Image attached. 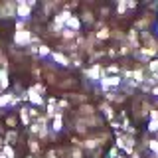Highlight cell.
<instances>
[{"label":"cell","mask_w":158,"mask_h":158,"mask_svg":"<svg viewBox=\"0 0 158 158\" xmlns=\"http://www.w3.org/2000/svg\"><path fill=\"white\" fill-rule=\"evenodd\" d=\"M18 14L22 18H28L30 16V6H28V4H24V2H20L18 4Z\"/></svg>","instance_id":"3957f363"},{"label":"cell","mask_w":158,"mask_h":158,"mask_svg":"<svg viewBox=\"0 0 158 158\" xmlns=\"http://www.w3.org/2000/svg\"><path fill=\"white\" fill-rule=\"evenodd\" d=\"M118 83H121V79H118V77H105L101 81V85L103 87H117Z\"/></svg>","instance_id":"7a4b0ae2"},{"label":"cell","mask_w":158,"mask_h":158,"mask_svg":"<svg viewBox=\"0 0 158 158\" xmlns=\"http://www.w3.org/2000/svg\"><path fill=\"white\" fill-rule=\"evenodd\" d=\"M6 140L8 142H14V140H16V132H8V135H6Z\"/></svg>","instance_id":"5bb4252c"},{"label":"cell","mask_w":158,"mask_h":158,"mask_svg":"<svg viewBox=\"0 0 158 158\" xmlns=\"http://www.w3.org/2000/svg\"><path fill=\"white\" fill-rule=\"evenodd\" d=\"M152 81H158V73H156V75H154V79H152Z\"/></svg>","instance_id":"d4e9b609"},{"label":"cell","mask_w":158,"mask_h":158,"mask_svg":"<svg viewBox=\"0 0 158 158\" xmlns=\"http://www.w3.org/2000/svg\"><path fill=\"white\" fill-rule=\"evenodd\" d=\"M30 148H32V150H38V142L36 140H30Z\"/></svg>","instance_id":"d6986e66"},{"label":"cell","mask_w":158,"mask_h":158,"mask_svg":"<svg viewBox=\"0 0 158 158\" xmlns=\"http://www.w3.org/2000/svg\"><path fill=\"white\" fill-rule=\"evenodd\" d=\"M30 32H26V30H18L16 34V44H20V46H26V44L30 42Z\"/></svg>","instance_id":"6da1fadb"},{"label":"cell","mask_w":158,"mask_h":158,"mask_svg":"<svg viewBox=\"0 0 158 158\" xmlns=\"http://www.w3.org/2000/svg\"><path fill=\"white\" fill-rule=\"evenodd\" d=\"M40 53H42V56H48V48L42 46V48H40Z\"/></svg>","instance_id":"44dd1931"},{"label":"cell","mask_w":158,"mask_h":158,"mask_svg":"<svg viewBox=\"0 0 158 158\" xmlns=\"http://www.w3.org/2000/svg\"><path fill=\"white\" fill-rule=\"evenodd\" d=\"M8 125H10V127H14V125H16V118L10 117V118H8Z\"/></svg>","instance_id":"7402d4cb"},{"label":"cell","mask_w":158,"mask_h":158,"mask_svg":"<svg viewBox=\"0 0 158 158\" xmlns=\"http://www.w3.org/2000/svg\"><path fill=\"white\" fill-rule=\"evenodd\" d=\"M150 148H152V150H154L156 154H158V140H150Z\"/></svg>","instance_id":"ac0fdd59"},{"label":"cell","mask_w":158,"mask_h":158,"mask_svg":"<svg viewBox=\"0 0 158 158\" xmlns=\"http://www.w3.org/2000/svg\"><path fill=\"white\" fill-rule=\"evenodd\" d=\"M8 103H14L12 95H2L0 97V105H8Z\"/></svg>","instance_id":"ba28073f"},{"label":"cell","mask_w":158,"mask_h":158,"mask_svg":"<svg viewBox=\"0 0 158 158\" xmlns=\"http://www.w3.org/2000/svg\"><path fill=\"white\" fill-rule=\"evenodd\" d=\"M22 121H24V123H26V125H28V123H30V117H28V113H26V109H22Z\"/></svg>","instance_id":"9a60e30c"},{"label":"cell","mask_w":158,"mask_h":158,"mask_svg":"<svg viewBox=\"0 0 158 158\" xmlns=\"http://www.w3.org/2000/svg\"><path fill=\"white\" fill-rule=\"evenodd\" d=\"M148 128H150V131H158V118H154V121L150 123V127H148Z\"/></svg>","instance_id":"2e32d148"},{"label":"cell","mask_w":158,"mask_h":158,"mask_svg":"<svg viewBox=\"0 0 158 158\" xmlns=\"http://www.w3.org/2000/svg\"><path fill=\"white\" fill-rule=\"evenodd\" d=\"M0 85H2V87L8 85V73H6V69H2V71H0Z\"/></svg>","instance_id":"8992f818"},{"label":"cell","mask_w":158,"mask_h":158,"mask_svg":"<svg viewBox=\"0 0 158 158\" xmlns=\"http://www.w3.org/2000/svg\"><path fill=\"white\" fill-rule=\"evenodd\" d=\"M132 158H140V156H138V154H135V156H132Z\"/></svg>","instance_id":"484cf974"},{"label":"cell","mask_w":158,"mask_h":158,"mask_svg":"<svg viewBox=\"0 0 158 158\" xmlns=\"http://www.w3.org/2000/svg\"><path fill=\"white\" fill-rule=\"evenodd\" d=\"M67 24H69V28H73V30H77V28H79V20H77V18H71V16H69Z\"/></svg>","instance_id":"9c48e42d"},{"label":"cell","mask_w":158,"mask_h":158,"mask_svg":"<svg viewBox=\"0 0 158 158\" xmlns=\"http://www.w3.org/2000/svg\"><path fill=\"white\" fill-rule=\"evenodd\" d=\"M53 59H56L59 65H67V63H69V59L65 56H61V53H53Z\"/></svg>","instance_id":"5b68a950"},{"label":"cell","mask_w":158,"mask_h":158,"mask_svg":"<svg viewBox=\"0 0 158 158\" xmlns=\"http://www.w3.org/2000/svg\"><path fill=\"white\" fill-rule=\"evenodd\" d=\"M63 36H65V38H73L75 32H73V30H63Z\"/></svg>","instance_id":"e0dca14e"},{"label":"cell","mask_w":158,"mask_h":158,"mask_svg":"<svg viewBox=\"0 0 158 158\" xmlns=\"http://www.w3.org/2000/svg\"><path fill=\"white\" fill-rule=\"evenodd\" d=\"M150 69H152V71H158V61H152L150 63Z\"/></svg>","instance_id":"ffe728a7"},{"label":"cell","mask_w":158,"mask_h":158,"mask_svg":"<svg viewBox=\"0 0 158 158\" xmlns=\"http://www.w3.org/2000/svg\"><path fill=\"white\" fill-rule=\"evenodd\" d=\"M97 38H99V40H105V38H109V30H101V32L97 34Z\"/></svg>","instance_id":"4fadbf2b"},{"label":"cell","mask_w":158,"mask_h":158,"mask_svg":"<svg viewBox=\"0 0 158 158\" xmlns=\"http://www.w3.org/2000/svg\"><path fill=\"white\" fill-rule=\"evenodd\" d=\"M0 63H2V65L6 63V57H4V56H0Z\"/></svg>","instance_id":"cb8c5ba5"},{"label":"cell","mask_w":158,"mask_h":158,"mask_svg":"<svg viewBox=\"0 0 158 158\" xmlns=\"http://www.w3.org/2000/svg\"><path fill=\"white\" fill-rule=\"evenodd\" d=\"M87 75L89 77H93V79H99V75H101V67H99V65H93L91 69H87Z\"/></svg>","instance_id":"277c9868"},{"label":"cell","mask_w":158,"mask_h":158,"mask_svg":"<svg viewBox=\"0 0 158 158\" xmlns=\"http://www.w3.org/2000/svg\"><path fill=\"white\" fill-rule=\"evenodd\" d=\"M81 113H83V115H93V107H89V105L81 107Z\"/></svg>","instance_id":"7c38bea8"},{"label":"cell","mask_w":158,"mask_h":158,"mask_svg":"<svg viewBox=\"0 0 158 158\" xmlns=\"http://www.w3.org/2000/svg\"><path fill=\"white\" fill-rule=\"evenodd\" d=\"M53 131H61V117H56L53 118Z\"/></svg>","instance_id":"8fae6325"},{"label":"cell","mask_w":158,"mask_h":158,"mask_svg":"<svg viewBox=\"0 0 158 158\" xmlns=\"http://www.w3.org/2000/svg\"><path fill=\"white\" fill-rule=\"evenodd\" d=\"M150 115H152V121H154V118H158V111H154V109H152Z\"/></svg>","instance_id":"603a6c76"},{"label":"cell","mask_w":158,"mask_h":158,"mask_svg":"<svg viewBox=\"0 0 158 158\" xmlns=\"http://www.w3.org/2000/svg\"><path fill=\"white\" fill-rule=\"evenodd\" d=\"M30 99H32V103H36V105H42V97L40 95H36V91H30Z\"/></svg>","instance_id":"52a82bcc"},{"label":"cell","mask_w":158,"mask_h":158,"mask_svg":"<svg viewBox=\"0 0 158 158\" xmlns=\"http://www.w3.org/2000/svg\"><path fill=\"white\" fill-rule=\"evenodd\" d=\"M2 158H14V150L10 146L4 148V152H2Z\"/></svg>","instance_id":"30bf717a"}]
</instances>
